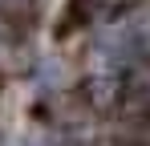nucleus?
Masks as SVG:
<instances>
[{"instance_id": "1", "label": "nucleus", "mask_w": 150, "mask_h": 146, "mask_svg": "<svg viewBox=\"0 0 150 146\" xmlns=\"http://www.w3.org/2000/svg\"><path fill=\"white\" fill-rule=\"evenodd\" d=\"M101 61H105V77H122L126 69H134L138 61L150 57V8L142 12H126L118 24H110L101 33Z\"/></svg>"}, {"instance_id": "2", "label": "nucleus", "mask_w": 150, "mask_h": 146, "mask_svg": "<svg viewBox=\"0 0 150 146\" xmlns=\"http://www.w3.org/2000/svg\"><path fill=\"white\" fill-rule=\"evenodd\" d=\"M134 4H138V0H89V16H93V8H101V12H130V8H134Z\"/></svg>"}]
</instances>
